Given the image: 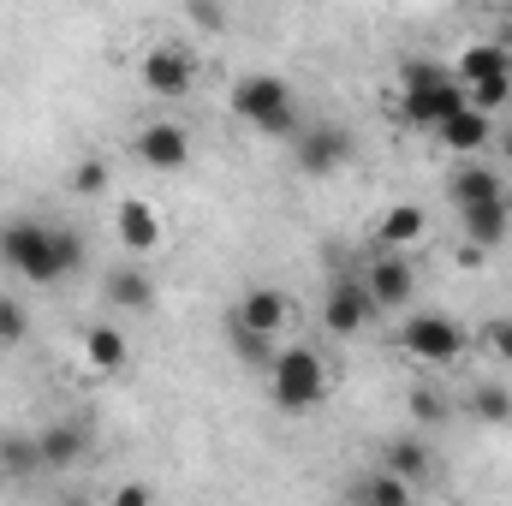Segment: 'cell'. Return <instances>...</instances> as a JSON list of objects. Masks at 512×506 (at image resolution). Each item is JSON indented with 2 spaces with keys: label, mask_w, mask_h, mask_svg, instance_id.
Instances as JSON below:
<instances>
[{
  "label": "cell",
  "mask_w": 512,
  "mask_h": 506,
  "mask_svg": "<svg viewBox=\"0 0 512 506\" xmlns=\"http://www.w3.org/2000/svg\"><path fill=\"white\" fill-rule=\"evenodd\" d=\"M423 209L417 203H399V209H387L382 215V227H376V239H382V251H393L399 256V245H411V239H423Z\"/></svg>",
  "instance_id": "obj_22"
},
{
  "label": "cell",
  "mask_w": 512,
  "mask_h": 506,
  "mask_svg": "<svg viewBox=\"0 0 512 506\" xmlns=\"http://www.w3.org/2000/svg\"><path fill=\"white\" fill-rule=\"evenodd\" d=\"M411 417H417V423H447V399H441L435 387H417V393H411Z\"/></svg>",
  "instance_id": "obj_29"
},
{
  "label": "cell",
  "mask_w": 512,
  "mask_h": 506,
  "mask_svg": "<svg viewBox=\"0 0 512 506\" xmlns=\"http://www.w3.org/2000/svg\"><path fill=\"white\" fill-rule=\"evenodd\" d=\"M36 447H42V465H48V471H72V465H84V453H90V429H84L78 417H54V423L36 429Z\"/></svg>",
  "instance_id": "obj_11"
},
{
  "label": "cell",
  "mask_w": 512,
  "mask_h": 506,
  "mask_svg": "<svg viewBox=\"0 0 512 506\" xmlns=\"http://www.w3.org/2000/svg\"><path fill=\"white\" fill-rule=\"evenodd\" d=\"M471 417L477 423H512V387L507 381H477L471 387Z\"/></svg>",
  "instance_id": "obj_23"
},
{
  "label": "cell",
  "mask_w": 512,
  "mask_h": 506,
  "mask_svg": "<svg viewBox=\"0 0 512 506\" xmlns=\"http://www.w3.org/2000/svg\"><path fill=\"white\" fill-rule=\"evenodd\" d=\"M501 155H507V161H512V131H507V137H501Z\"/></svg>",
  "instance_id": "obj_33"
},
{
  "label": "cell",
  "mask_w": 512,
  "mask_h": 506,
  "mask_svg": "<svg viewBox=\"0 0 512 506\" xmlns=\"http://www.w3.org/2000/svg\"><path fill=\"white\" fill-rule=\"evenodd\" d=\"M191 24H209V30H221V6H191Z\"/></svg>",
  "instance_id": "obj_32"
},
{
  "label": "cell",
  "mask_w": 512,
  "mask_h": 506,
  "mask_svg": "<svg viewBox=\"0 0 512 506\" xmlns=\"http://www.w3.org/2000/svg\"><path fill=\"white\" fill-rule=\"evenodd\" d=\"M227 346H233V358H239V364H274V340L251 334L239 316H227Z\"/></svg>",
  "instance_id": "obj_25"
},
{
  "label": "cell",
  "mask_w": 512,
  "mask_h": 506,
  "mask_svg": "<svg viewBox=\"0 0 512 506\" xmlns=\"http://www.w3.org/2000/svg\"><path fill=\"white\" fill-rule=\"evenodd\" d=\"M108 304L114 310H149L155 304V280L143 268H114L108 274Z\"/></svg>",
  "instance_id": "obj_21"
},
{
  "label": "cell",
  "mask_w": 512,
  "mask_h": 506,
  "mask_svg": "<svg viewBox=\"0 0 512 506\" xmlns=\"http://www.w3.org/2000/svg\"><path fill=\"white\" fill-rule=\"evenodd\" d=\"M84 358H90L96 376H120L126 358H131V346H126V334H120L114 322H96V328H84Z\"/></svg>",
  "instance_id": "obj_17"
},
{
  "label": "cell",
  "mask_w": 512,
  "mask_h": 506,
  "mask_svg": "<svg viewBox=\"0 0 512 506\" xmlns=\"http://www.w3.org/2000/svg\"><path fill=\"white\" fill-rule=\"evenodd\" d=\"M137 72H143V90L149 96H185L197 84V60L185 48H149Z\"/></svg>",
  "instance_id": "obj_7"
},
{
  "label": "cell",
  "mask_w": 512,
  "mask_h": 506,
  "mask_svg": "<svg viewBox=\"0 0 512 506\" xmlns=\"http://www.w3.org/2000/svg\"><path fill=\"white\" fill-rule=\"evenodd\" d=\"M60 506H90V501H84V495H72V501H60Z\"/></svg>",
  "instance_id": "obj_34"
},
{
  "label": "cell",
  "mask_w": 512,
  "mask_h": 506,
  "mask_svg": "<svg viewBox=\"0 0 512 506\" xmlns=\"http://www.w3.org/2000/svg\"><path fill=\"white\" fill-rule=\"evenodd\" d=\"M48 465H42V447H36V429H0V477L6 483H36Z\"/></svg>",
  "instance_id": "obj_14"
},
{
  "label": "cell",
  "mask_w": 512,
  "mask_h": 506,
  "mask_svg": "<svg viewBox=\"0 0 512 506\" xmlns=\"http://www.w3.org/2000/svg\"><path fill=\"white\" fill-rule=\"evenodd\" d=\"M399 352H411L417 364H453L465 352V328L441 310H423V316H405L399 322Z\"/></svg>",
  "instance_id": "obj_5"
},
{
  "label": "cell",
  "mask_w": 512,
  "mask_h": 506,
  "mask_svg": "<svg viewBox=\"0 0 512 506\" xmlns=\"http://www.w3.org/2000/svg\"><path fill=\"white\" fill-rule=\"evenodd\" d=\"M233 114L256 126L262 137H298V102H292V84L274 78V72H245L233 84Z\"/></svg>",
  "instance_id": "obj_3"
},
{
  "label": "cell",
  "mask_w": 512,
  "mask_h": 506,
  "mask_svg": "<svg viewBox=\"0 0 512 506\" xmlns=\"http://www.w3.org/2000/svg\"><path fill=\"white\" fill-rule=\"evenodd\" d=\"M483 346H489L501 364H512V316H489V322H483Z\"/></svg>",
  "instance_id": "obj_27"
},
{
  "label": "cell",
  "mask_w": 512,
  "mask_h": 506,
  "mask_svg": "<svg viewBox=\"0 0 512 506\" xmlns=\"http://www.w3.org/2000/svg\"><path fill=\"white\" fill-rule=\"evenodd\" d=\"M114 506H155V495H149L143 483H120V489H114Z\"/></svg>",
  "instance_id": "obj_31"
},
{
  "label": "cell",
  "mask_w": 512,
  "mask_h": 506,
  "mask_svg": "<svg viewBox=\"0 0 512 506\" xmlns=\"http://www.w3.org/2000/svg\"><path fill=\"white\" fill-rule=\"evenodd\" d=\"M435 137H441L447 149H459V155H477L483 143H495V120H489V114H477V108L465 102V108H459L447 126L435 131Z\"/></svg>",
  "instance_id": "obj_18"
},
{
  "label": "cell",
  "mask_w": 512,
  "mask_h": 506,
  "mask_svg": "<svg viewBox=\"0 0 512 506\" xmlns=\"http://www.w3.org/2000/svg\"><path fill=\"white\" fill-rule=\"evenodd\" d=\"M453 78H459V90H477V84L512 78V54L507 48H495V42H471V48L459 54V66H453Z\"/></svg>",
  "instance_id": "obj_16"
},
{
  "label": "cell",
  "mask_w": 512,
  "mask_h": 506,
  "mask_svg": "<svg viewBox=\"0 0 512 506\" xmlns=\"http://www.w3.org/2000/svg\"><path fill=\"white\" fill-rule=\"evenodd\" d=\"M72 191H78V197H102V191H108V167H102V161H84V167L72 173Z\"/></svg>",
  "instance_id": "obj_30"
},
{
  "label": "cell",
  "mask_w": 512,
  "mask_h": 506,
  "mask_svg": "<svg viewBox=\"0 0 512 506\" xmlns=\"http://www.w3.org/2000/svg\"><path fill=\"white\" fill-rule=\"evenodd\" d=\"M24 334H30V310H24L12 292H0V352L24 346Z\"/></svg>",
  "instance_id": "obj_26"
},
{
  "label": "cell",
  "mask_w": 512,
  "mask_h": 506,
  "mask_svg": "<svg viewBox=\"0 0 512 506\" xmlns=\"http://www.w3.org/2000/svg\"><path fill=\"white\" fill-rule=\"evenodd\" d=\"M507 96H512V78H495V84H477V90H465V102H471L477 114H495Z\"/></svg>",
  "instance_id": "obj_28"
},
{
  "label": "cell",
  "mask_w": 512,
  "mask_h": 506,
  "mask_svg": "<svg viewBox=\"0 0 512 506\" xmlns=\"http://www.w3.org/2000/svg\"><path fill=\"white\" fill-rule=\"evenodd\" d=\"M447 197H453L459 209H477V203H495V197H507V191H501L495 167H459V173L447 179Z\"/></svg>",
  "instance_id": "obj_19"
},
{
  "label": "cell",
  "mask_w": 512,
  "mask_h": 506,
  "mask_svg": "<svg viewBox=\"0 0 512 506\" xmlns=\"http://www.w3.org/2000/svg\"><path fill=\"white\" fill-rule=\"evenodd\" d=\"M399 108H405L411 126L441 131L459 108H465V90H459V78H453L447 66H435V60H411V66L399 72Z\"/></svg>",
  "instance_id": "obj_2"
},
{
  "label": "cell",
  "mask_w": 512,
  "mask_h": 506,
  "mask_svg": "<svg viewBox=\"0 0 512 506\" xmlns=\"http://www.w3.org/2000/svg\"><path fill=\"white\" fill-rule=\"evenodd\" d=\"M268 393H274L280 411H310V405H322V399H328V364H322V352H310V346L274 352V364H268Z\"/></svg>",
  "instance_id": "obj_4"
},
{
  "label": "cell",
  "mask_w": 512,
  "mask_h": 506,
  "mask_svg": "<svg viewBox=\"0 0 512 506\" xmlns=\"http://www.w3.org/2000/svg\"><path fill=\"white\" fill-rule=\"evenodd\" d=\"M251 334H262V340H274L280 328H286V316H292V304H286V292L280 286H251L245 298H239V310H233Z\"/></svg>",
  "instance_id": "obj_13"
},
{
  "label": "cell",
  "mask_w": 512,
  "mask_h": 506,
  "mask_svg": "<svg viewBox=\"0 0 512 506\" xmlns=\"http://www.w3.org/2000/svg\"><path fill=\"white\" fill-rule=\"evenodd\" d=\"M352 161V131L346 126H298L292 137V167L304 173V179H328V173H340Z\"/></svg>",
  "instance_id": "obj_6"
},
{
  "label": "cell",
  "mask_w": 512,
  "mask_h": 506,
  "mask_svg": "<svg viewBox=\"0 0 512 506\" xmlns=\"http://www.w3.org/2000/svg\"><path fill=\"white\" fill-rule=\"evenodd\" d=\"M114 239L126 245L131 256H149L161 251V215L143 203V197H126L120 209H114Z\"/></svg>",
  "instance_id": "obj_12"
},
{
  "label": "cell",
  "mask_w": 512,
  "mask_h": 506,
  "mask_svg": "<svg viewBox=\"0 0 512 506\" xmlns=\"http://www.w3.org/2000/svg\"><path fill=\"white\" fill-rule=\"evenodd\" d=\"M382 471H393L399 483H423V477H429V447H423L417 435H393V441H387V465Z\"/></svg>",
  "instance_id": "obj_20"
},
{
  "label": "cell",
  "mask_w": 512,
  "mask_h": 506,
  "mask_svg": "<svg viewBox=\"0 0 512 506\" xmlns=\"http://www.w3.org/2000/svg\"><path fill=\"white\" fill-rule=\"evenodd\" d=\"M364 292H370V304H376V310H399V304L417 292V274H411V262H405V256L382 251L370 268H364Z\"/></svg>",
  "instance_id": "obj_10"
},
{
  "label": "cell",
  "mask_w": 512,
  "mask_h": 506,
  "mask_svg": "<svg viewBox=\"0 0 512 506\" xmlns=\"http://www.w3.org/2000/svg\"><path fill=\"white\" fill-rule=\"evenodd\" d=\"M370 316H376V304H370L364 280H334V286H328V298H322V322H328V334L352 340Z\"/></svg>",
  "instance_id": "obj_8"
},
{
  "label": "cell",
  "mask_w": 512,
  "mask_h": 506,
  "mask_svg": "<svg viewBox=\"0 0 512 506\" xmlns=\"http://www.w3.org/2000/svg\"><path fill=\"white\" fill-rule=\"evenodd\" d=\"M459 227H465V239H471L477 251H495V245H507V233H512V203L495 197V203L459 209Z\"/></svg>",
  "instance_id": "obj_15"
},
{
  "label": "cell",
  "mask_w": 512,
  "mask_h": 506,
  "mask_svg": "<svg viewBox=\"0 0 512 506\" xmlns=\"http://www.w3.org/2000/svg\"><path fill=\"white\" fill-rule=\"evenodd\" d=\"M358 506H411V483H399L393 471H370L358 489Z\"/></svg>",
  "instance_id": "obj_24"
},
{
  "label": "cell",
  "mask_w": 512,
  "mask_h": 506,
  "mask_svg": "<svg viewBox=\"0 0 512 506\" xmlns=\"http://www.w3.org/2000/svg\"><path fill=\"white\" fill-rule=\"evenodd\" d=\"M137 161L155 167V173H179L191 161V131L173 126V120H155V126L137 131Z\"/></svg>",
  "instance_id": "obj_9"
},
{
  "label": "cell",
  "mask_w": 512,
  "mask_h": 506,
  "mask_svg": "<svg viewBox=\"0 0 512 506\" xmlns=\"http://www.w3.org/2000/svg\"><path fill=\"white\" fill-rule=\"evenodd\" d=\"M0 262L18 280L48 286V280H66L84 268V239L66 227H48V221H6L0 227Z\"/></svg>",
  "instance_id": "obj_1"
}]
</instances>
